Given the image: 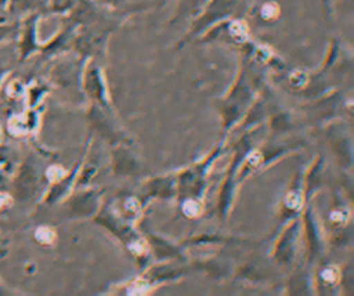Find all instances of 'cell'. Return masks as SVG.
<instances>
[{
	"mask_svg": "<svg viewBox=\"0 0 354 296\" xmlns=\"http://www.w3.org/2000/svg\"><path fill=\"white\" fill-rule=\"evenodd\" d=\"M231 33L234 36V39H236L238 41H243L246 40V36H248V28L243 22L241 21H235L231 24Z\"/></svg>",
	"mask_w": 354,
	"mask_h": 296,
	"instance_id": "cell-1",
	"label": "cell"
},
{
	"mask_svg": "<svg viewBox=\"0 0 354 296\" xmlns=\"http://www.w3.org/2000/svg\"><path fill=\"white\" fill-rule=\"evenodd\" d=\"M36 238L41 243H51L54 241V238H55V232L51 228H48V227H40L36 231Z\"/></svg>",
	"mask_w": 354,
	"mask_h": 296,
	"instance_id": "cell-2",
	"label": "cell"
},
{
	"mask_svg": "<svg viewBox=\"0 0 354 296\" xmlns=\"http://www.w3.org/2000/svg\"><path fill=\"white\" fill-rule=\"evenodd\" d=\"M201 210H202L201 205H199L196 201H194V199L185 201L184 205H183V212H184L187 216H189V217H195V216L201 214Z\"/></svg>",
	"mask_w": 354,
	"mask_h": 296,
	"instance_id": "cell-3",
	"label": "cell"
},
{
	"mask_svg": "<svg viewBox=\"0 0 354 296\" xmlns=\"http://www.w3.org/2000/svg\"><path fill=\"white\" fill-rule=\"evenodd\" d=\"M279 12V8L275 3H267L263 6L261 8V15L266 18V19H274Z\"/></svg>",
	"mask_w": 354,
	"mask_h": 296,
	"instance_id": "cell-4",
	"label": "cell"
},
{
	"mask_svg": "<svg viewBox=\"0 0 354 296\" xmlns=\"http://www.w3.org/2000/svg\"><path fill=\"white\" fill-rule=\"evenodd\" d=\"M285 203L289 209H299L301 206V196L297 192H290L286 195Z\"/></svg>",
	"mask_w": 354,
	"mask_h": 296,
	"instance_id": "cell-5",
	"label": "cell"
},
{
	"mask_svg": "<svg viewBox=\"0 0 354 296\" xmlns=\"http://www.w3.org/2000/svg\"><path fill=\"white\" fill-rule=\"evenodd\" d=\"M147 290H148V284L138 279V281H136V282L130 286L129 293H130V295H144V293H147Z\"/></svg>",
	"mask_w": 354,
	"mask_h": 296,
	"instance_id": "cell-6",
	"label": "cell"
},
{
	"mask_svg": "<svg viewBox=\"0 0 354 296\" xmlns=\"http://www.w3.org/2000/svg\"><path fill=\"white\" fill-rule=\"evenodd\" d=\"M65 174L64 169L61 166H51L47 172V177L51 180V181H58L59 178H62V176Z\"/></svg>",
	"mask_w": 354,
	"mask_h": 296,
	"instance_id": "cell-7",
	"label": "cell"
},
{
	"mask_svg": "<svg viewBox=\"0 0 354 296\" xmlns=\"http://www.w3.org/2000/svg\"><path fill=\"white\" fill-rule=\"evenodd\" d=\"M322 278L326 281V282H335L337 278H339V272L335 267H328L322 271Z\"/></svg>",
	"mask_w": 354,
	"mask_h": 296,
	"instance_id": "cell-8",
	"label": "cell"
},
{
	"mask_svg": "<svg viewBox=\"0 0 354 296\" xmlns=\"http://www.w3.org/2000/svg\"><path fill=\"white\" fill-rule=\"evenodd\" d=\"M307 82V76L304 72H295L290 76V83L295 86H303Z\"/></svg>",
	"mask_w": 354,
	"mask_h": 296,
	"instance_id": "cell-9",
	"label": "cell"
},
{
	"mask_svg": "<svg viewBox=\"0 0 354 296\" xmlns=\"http://www.w3.org/2000/svg\"><path fill=\"white\" fill-rule=\"evenodd\" d=\"M130 249H131L133 253L141 255V253L145 252V242H144V241H137V242H134V243L130 245Z\"/></svg>",
	"mask_w": 354,
	"mask_h": 296,
	"instance_id": "cell-10",
	"label": "cell"
},
{
	"mask_svg": "<svg viewBox=\"0 0 354 296\" xmlns=\"http://www.w3.org/2000/svg\"><path fill=\"white\" fill-rule=\"evenodd\" d=\"M261 154L260 152H257V151H254V152H252L250 155H249V158H248V160H249V163L252 165V166H257L260 162H261Z\"/></svg>",
	"mask_w": 354,
	"mask_h": 296,
	"instance_id": "cell-11",
	"label": "cell"
},
{
	"mask_svg": "<svg viewBox=\"0 0 354 296\" xmlns=\"http://www.w3.org/2000/svg\"><path fill=\"white\" fill-rule=\"evenodd\" d=\"M11 32H12L11 25H0V40L11 36Z\"/></svg>",
	"mask_w": 354,
	"mask_h": 296,
	"instance_id": "cell-12",
	"label": "cell"
},
{
	"mask_svg": "<svg viewBox=\"0 0 354 296\" xmlns=\"http://www.w3.org/2000/svg\"><path fill=\"white\" fill-rule=\"evenodd\" d=\"M330 220H333V221H344V220H346V214H344L343 212H340V210L332 212Z\"/></svg>",
	"mask_w": 354,
	"mask_h": 296,
	"instance_id": "cell-13",
	"label": "cell"
},
{
	"mask_svg": "<svg viewBox=\"0 0 354 296\" xmlns=\"http://www.w3.org/2000/svg\"><path fill=\"white\" fill-rule=\"evenodd\" d=\"M126 207L129 209V210H133V212H136V210H138V202L136 201V199H127V202H126Z\"/></svg>",
	"mask_w": 354,
	"mask_h": 296,
	"instance_id": "cell-14",
	"label": "cell"
}]
</instances>
